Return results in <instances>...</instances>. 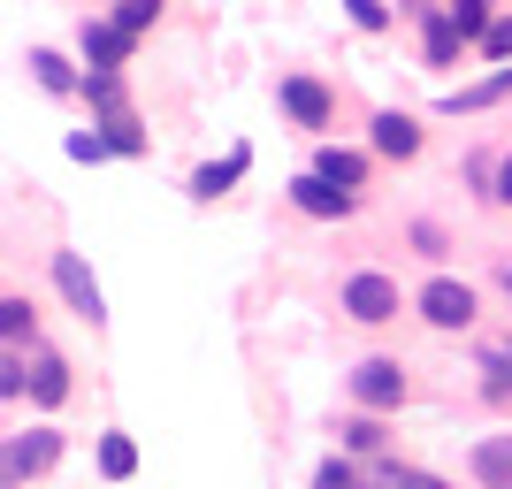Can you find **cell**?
Listing matches in <instances>:
<instances>
[{"label":"cell","mask_w":512,"mask_h":489,"mask_svg":"<svg viewBox=\"0 0 512 489\" xmlns=\"http://www.w3.org/2000/svg\"><path fill=\"white\" fill-rule=\"evenodd\" d=\"M314 176H329L337 192H367V176H375V153H360V146H321V153H314Z\"/></svg>","instance_id":"obj_13"},{"label":"cell","mask_w":512,"mask_h":489,"mask_svg":"<svg viewBox=\"0 0 512 489\" xmlns=\"http://www.w3.org/2000/svg\"><path fill=\"white\" fill-rule=\"evenodd\" d=\"M413 314H421L436 337H459V329H474L482 298H474V283H459V276H428L421 291H413Z\"/></svg>","instance_id":"obj_2"},{"label":"cell","mask_w":512,"mask_h":489,"mask_svg":"<svg viewBox=\"0 0 512 489\" xmlns=\"http://www.w3.org/2000/svg\"><path fill=\"white\" fill-rule=\"evenodd\" d=\"M62 459V428L39 421V428H23L16 444H0V489H16V482H39L46 467Z\"/></svg>","instance_id":"obj_3"},{"label":"cell","mask_w":512,"mask_h":489,"mask_svg":"<svg viewBox=\"0 0 512 489\" xmlns=\"http://www.w3.org/2000/svg\"><path fill=\"white\" fill-rule=\"evenodd\" d=\"M406 16L421 23V62H428V69H451L459 54H467V31L451 23L444 0H406Z\"/></svg>","instance_id":"obj_5"},{"label":"cell","mask_w":512,"mask_h":489,"mask_svg":"<svg viewBox=\"0 0 512 489\" xmlns=\"http://www.w3.org/2000/svg\"><path fill=\"white\" fill-rule=\"evenodd\" d=\"M375 489H451L444 474H421V467H398V459H383L375 467Z\"/></svg>","instance_id":"obj_24"},{"label":"cell","mask_w":512,"mask_h":489,"mask_svg":"<svg viewBox=\"0 0 512 489\" xmlns=\"http://www.w3.org/2000/svg\"><path fill=\"white\" fill-rule=\"evenodd\" d=\"M31 77H39V85L54 92V100H69V92H85L77 62H69V54H54V46H39V54H31Z\"/></svg>","instance_id":"obj_17"},{"label":"cell","mask_w":512,"mask_h":489,"mask_svg":"<svg viewBox=\"0 0 512 489\" xmlns=\"http://www.w3.org/2000/svg\"><path fill=\"white\" fill-rule=\"evenodd\" d=\"M467 474H474V489H512V428H497V436H474Z\"/></svg>","instance_id":"obj_10"},{"label":"cell","mask_w":512,"mask_h":489,"mask_svg":"<svg viewBox=\"0 0 512 489\" xmlns=\"http://www.w3.org/2000/svg\"><path fill=\"white\" fill-rule=\"evenodd\" d=\"M505 298H512V268H505Z\"/></svg>","instance_id":"obj_32"},{"label":"cell","mask_w":512,"mask_h":489,"mask_svg":"<svg viewBox=\"0 0 512 489\" xmlns=\"http://www.w3.org/2000/svg\"><path fill=\"white\" fill-rule=\"evenodd\" d=\"M344 390H352L360 413H398V405H406V367L375 352V360H360L352 375H344Z\"/></svg>","instance_id":"obj_4"},{"label":"cell","mask_w":512,"mask_h":489,"mask_svg":"<svg viewBox=\"0 0 512 489\" xmlns=\"http://www.w3.org/2000/svg\"><path fill=\"white\" fill-rule=\"evenodd\" d=\"M490 199H497V207H512V153H497V169H490Z\"/></svg>","instance_id":"obj_31"},{"label":"cell","mask_w":512,"mask_h":489,"mask_svg":"<svg viewBox=\"0 0 512 489\" xmlns=\"http://www.w3.org/2000/svg\"><path fill=\"white\" fill-rule=\"evenodd\" d=\"M62 398H69V360H62V352H46V344H31V405L54 413Z\"/></svg>","instance_id":"obj_15"},{"label":"cell","mask_w":512,"mask_h":489,"mask_svg":"<svg viewBox=\"0 0 512 489\" xmlns=\"http://www.w3.org/2000/svg\"><path fill=\"white\" fill-rule=\"evenodd\" d=\"M69 161H107V138L100 130H69Z\"/></svg>","instance_id":"obj_30"},{"label":"cell","mask_w":512,"mask_h":489,"mask_svg":"<svg viewBox=\"0 0 512 489\" xmlns=\"http://www.w3.org/2000/svg\"><path fill=\"white\" fill-rule=\"evenodd\" d=\"M482 62H512V8L482 31Z\"/></svg>","instance_id":"obj_28"},{"label":"cell","mask_w":512,"mask_h":489,"mask_svg":"<svg viewBox=\"0 0 512 489\" xmlns=\"http://www.w3.org/2000/svg\"><path fill=\"white\" fill-rule=\"evenodd\" d=\"M130 474H138V444L123 428H107L100 436V482H130Z\"/></svg>","instance_id":"obj_19"},{"label":"cell","mask_w":512,"mask_h":489,"mask_svg":"<svg viewBox=\"0 0 512 489\" xmlns=\"http://www.w3.org/2000/svg\"><path fill=\"white\" fill-rule=\"evenodd\" d=\"M367 153H375V161H413V153H421V123H413L406 107H375V123H367Z\"/></svg>","instance_id":"obj_8"},{"label":"cell","mask_w":512,"mask_h":489,"mask_svg":"<svg viewBox=\"0 0 512 489\" xmlns=\"http://www.w3.org/2000/svg\"><path fill=\"white\" fill-rule=\"evenodd\" d=\"M107 153H146V130H138V115H115V123H100Z\"/></svg>","instance_id":"obj_26"},{"label":"cell","mask_w":512,"mask_h":489,"mask_svg":"<svg viewBox=\"0 0 512 489\" xmlns=\"http://www.w3.org/2000/svg\"><path fill=\"white\" fill-rule=\"evenodd\" d=\"M314 489H375V474H360L352 459H321V467H314Z\"/></svg>","instance_id":"obj_25"},{"label":"cell","mask_w":512,"mask_h":489,"mask_svg":"<svg viewBox=\"0 0 512 489\" xmlns=\"http://www.w3.org/2000/svg\"><path fill=\"white\" fill-rule=\"evenodd\" d=\"M31 329H39V306H31V298H0V344H23V352H31Z\"/></svg>","instance_id":"obj_20"},{"label":"cell","mask_w":512,"mask_h":489,"mask_svg":"<svg viewBox=\"0 0 512 489\" xmlns=\"http://www.w3.org/2000/svg\"><path fill=\"white\" fill-rule=\"evenodd\" d=\"M291 207H299V214H314V222H344V214H360V192H337L329 176H314V169H306L299 184H291Z\"/></svg>","instance_id":"obj_9"},{"label":"cell","mask_w":512,"mask_h":489,"mask_svg":"<svg viewBox=\"0 0 512 489\" xmlns=\"http://www.w3.org/2000/svg\"><path fill=\"white\" fill-rule=\"evenodd\" d=\"M0 398H31V352L0 344Z\"/></svg>","instance_id":"obj_22"},{"label":"cell","mask_w":512,"mask_h":489,"mask_svg":"<svg viewBox=\"0 0 512 489\" xmlns=\"http://www.w3.org/2000/svg\"><path fill=\"white\" fill-rule=\"evenodd\" d=\"M107 23H115L123 39H146L153 23H161V0H115V16H107Z\"/></svg>","instance_id":"obj_23"},{"label":"cell","mask_w":512,"mask_h":489,"mask_svg":"<svg viewBox=\"0 0 512 489\" xmlns=\"http://www.w3.org/2000/svg\"><path fill=\"white\" fill-rule=\"evenodd\" d=\"M497 100H512V62H497L482 85H459V92H444V115H482V107H497Z\"/></svg>","instance_id":"obj_14"},{"label":"cell","mask_w":512,"mask_h":489,"mask_svg":"<svg viewBox=\"0 0 512 489\" xmlns=\"http://www.w3.org/2000/svg\"><path fill=\"white\" fill-rule=\"evenodd\" d=\"M337 306H344V321H360V329H390L413 298L398 291V276H383V268H352L344 291H337Z\"/></svg>","instance_id":"obj_1"},{"label":"cell","mask_w":512,"mask_h":489,"mask_svg":"<svg viewBox=\"0 0 512 489\" xmlns=\"http://www.w3.org/2000/svg\"><path fill=\"white\" fill-rule=\"evenodd\" d=\"M130 46H138V39H123L107 16H85V31H77V54H85V69H123V62H130Z\"/></svg>","instance_id":"obj_11"},{"label":"cell","mask_w":512,"mask_h":489,"mask_svg":"<svg viewBox=\"0 0 512 489\" xmlns=\"http://www.w3.org/2000/svg\"><path fill=\"white\" fill-rule=\"evenodd\" d=\"M245 169H253V153H245V146H237V153H222V161H207V169L192 176V199H199V207H214V199L230 192V184H237Z\"/></svg>","instance_id":"obj_16"},{"label":"cell","mask_w":512,"mask_h":489,"mask_svg":"<svg viewBox=\"0 0 512 489\" xmlns=\"http://www.w3.org/2000/svg\"><path fill=\"white\" fill-rule=\"evenodd\" d=\"M337 8L360 23V31H390V8H383V0H337Z\"/></svg>","instance_id":"obj_29"},{"label":"cell","mask_w":512,"mask_h":489,"mask_svg":"<svg viewBox=\"0 0 512 489\" xmlns=\"http://www.w3.org/2000/svg\"><path fill=\"white\" fill-rule=\"evenodd\" d=\"M337 444H344V459H390V428H383V413H344L337 421Z\"/></svg>","instance_id":"obj_12"},{"label":"cell","mask_w":512,"mask_h":489,"mask_svg":"<svg viewBox=\"0 0 512 489\" xmlns=\"http://www.w3.org/2000/svg\"><path fill=\"white\" fill-rule=\"evenodd\" d=\"M451 8V23H459V31H467V46H482V31H490L497 16H505V8H497V0H444Z\"/></svg>","instance_id":"obj_21"},{"label":"cell","mask_w":512,"mask_h":489,"mask_svg":"<svg viewBox=\"0 0 512 489\" xmlns=\"http://www.w3.org/2000/svg\"><path fill=\"white\" fill-rule=\"evenodd\" d=\"M54 291H62V306H69V314H77V321H92V329H100V321H107L100 276H92V268H85V253H69V245H62V253H54Z\"/></svg>","instance_id":"obj_7"},{"label":"cell","mask_w":512,"mask_h":489,"mask_svg":"<svg viewBox=\"0 0 512 489\" xmlns=\"http://www.w3.org/2000/svg\"><path fill=\"white\" fill-rule=\"evenodd\" d=\"M276 107L299 130H329V123H337V92L321 85V77H306V69H291V77L276 85Z\"/></svg>","instance_id":"obj_6"},{"label":"cell","mask_w":512,"mask_h":489,"mask_svg":"<svg viewBox=\"0 0 512 489\" xmlns=\"http://www.w3.org/2000/svg\"><path fill=\"white\" fill-rule=\"evenodd\" d=\"M413 245H421V260H451V230L444 222H413Z\"/></svg>","instance_id":"obj_27"},{"label":"cell","mask_w":512,"mask_h":489,"mask_svg":"<svg viewBox=\"0 0 512 489\" xmlns=\"http://www.w3.org/2000/svg\"><path fill=\"white\" fill-rule=\"evenodd\" d=\"M482 398L512 405V344H482Z\"/></svg>","instance_id":"obj_18"}]
</instances>
